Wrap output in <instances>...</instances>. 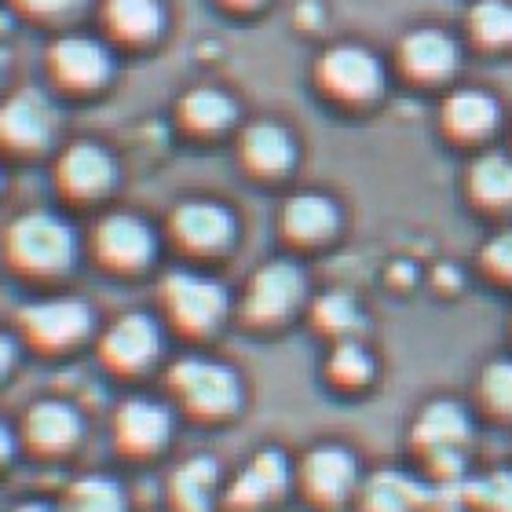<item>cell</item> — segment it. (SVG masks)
<instances>
[{"instance_id": "6da1fadb", "label": "cell", "mask_w": 512, "mask_h": 512, "mask_svg": "<svg viewBox=\"0 0 512 512\" xmlns=\"http://www.w3.org/2000/svg\"><path fill=\"white\" fill-rule=\"evenodd\" d=\"M81 231L59 209H26L0 235L4 264L26 282H59L81 260Z\"/></svg>"}, {"instance_id": "52a82bcc", "label": "cell", "mask_w": 512, "mask_h": 512, "mask_svg": "<svg viewBox=\"0 0 512 512\" xmlns=\"http://www.w3.org/2000/svg\"><path fill=\"white\" fill-rule=\"evenodd\" d=\"M359 483H363V465L355 458V450L333 439L315 443L293 461V487L315 512H337L352 505Z\"/></svg>"}, {"instance_id": "30bf717a", "label": "cell", "mask_w": 512, "mask_h": 512, "mask_svg": "<svg viewBox=\"0 0 512 512\" xmlns=\"http://www.w3.org/2000/svg\"><path fill=\"white\" fill-rule=\"evenodd\" d=\"M469 443H472V417L454 399L428 403L414 417V428H410V447L417 450V458L425 461V469L432 476H443V480H450L461 469Z\"/></svg>"}, {"instance_id": "d6a6232c", "label": "cell", "mask_w": 512, "mask_h": 512, "mask_svg": "<svg viewBox=\"0 0 512 512\" xmlns=\"http://www.w3.org/2000/svg\"><path fill=\"white\" fill-rule=\"evenodd\" d=\"M483 267L491 271L494 278H502V282H512V227H505V231H498V235L483 246L480 253Z\"/></svg>"}, {"instance_id": "9c48e42d", "label": "cell", "mask_w": 512, "mask_h": 512, "mask_svg": "<svg viewBox=\"0 0 512 512\" xmlns=\"http://www.w3.org/2000/svg\"><path fill=\"white\" fill-rule=\"evenodd\" d=\"M59 132H63V114L52 92L15 88L0 99V154H11V158L48 154Z\"/></svg>"}, {"instance_id": "ffe728a7", "label": "cell", "mask_w": 512, "mask_h": 512, "mask_svg": "<svg viewBox=\"0 0 512 512\" xmlns=\"http://www.w3.org/2000/svg\"><path fill=\"white\" fill-rule=\"evenodd\" d=\"M220 491H224L220 461L205 458V454L180 461L165 483V498H169L172 512H213L220 505Z\"/></svg>"}, {"instance_id": "44dd1931", "label": "cell", "mask_w": 512, "mask_h": 512, "mask_svg": "<svg viewBox=\"0 0 512 512\" xmlns=\"http://www.w3.org/2000/svg\"><path fill=\"white\" fill-rule=\"evenodd\" d=\"M425 502L428 494L421 487V480L395 469H381L363 476L359 494H355L359 512H421Z\"/></svg>"}, {"instance_id": "d6986e66", "label": "cell", "mask_w": 512, "mask_h": 512, "mask_svg": "<svg viewBox=\"0 0 512 512\" xmlns=\"http://www.w3.org/2000/svg\"><path fill=\"white\" fill-rule=\"evenodd\" d=\"M242 165L264 180H278L297 165V139L282 121H253L238 136Z\"/></svg>"}, {"instance_id": "7402d4cb", "label": "cell", "mask_w": 512, "mask_h": 512, "mask_svg": "<svg viewBox=\"0 0 512 512\" xmlns=\"http://www.w3.org/2000/svg\"><path fill=\"white\" fill-rule=\"evenodd\" d=\"M59 512H128L125 483L110 472H81L74 480H66V487L55 498Z\"/></svg>"}, {"instance_id": "2e32d148", "label": "cell", "mask_w": 512, "mask_h": 512, "mask_svg": "<svg viewBox=\"0 0 512 512\" xmlns=\"http://www.w3.org/2000/svg\"><path fill=\"white\" fill-rule=\"evenodd\" d=\"M169 238L191 256H224L235 246L238 220L216 198H187L169 213Z\"/></svg>"}, {"instance_id": "277c9868", "label": "cell", "mask_w": 512, "mask_h": 512, "mask_svg": "<svg viewBox=\"0 0 512 512\" xmlns=\"http://www.w3.org/2000/svg\"><path fill=\"white\" fill-rule=\"evenodd\" d=\"M15 436L22 458L37 465H59L81 450L88 436V417L70 395H41L22 406V414L15 417Z\"/></svg>"}, {"instance_id": "ba28073f", "label": "cell", "mask_w": 512, "mask_h": 512, "mask_svg": "<svg viewBox=\"0 0 512 512\" xmlns=\"http://www.w3.org/2000/svg\"><path fill=\"white\" fill-rule=\"evenodd\" d=\"M96 359L110 377H143L158 366L165 352V326L150 311H121L118 319L99 326Z\"/></svg>"}, {"instance_id": "5b68a950", "label": "cell", "mask_w": 512, "mask_h": 512, "mask_svg": "<svg viewBox=\"0 0 512 512\" xmlns=\"http://www.w3.org/2000/svg\"><path fill=\"white\" fill-rule=\"evenodd\" d=\"M176 421L180 417H176L165 395H125L110 410V450L121 461H132V465L161 458L176 439Z\"/></svg>"}, {"instance_id": "e0dca14e", "label": "cell", "mask_w": 512, "mask_h": 512, "mask_svg": "<svg viewBox=\"0 0 512 512\" xmlns=\"http://www.w3.org/2000/svg\"><path fill=\"white\" fill-rule=\"evenodd\" d=\"M319 85L344 103H370L381 96L384 66L363 44H337L319 59Z\"/></svg>"}, {"instance_id": "cb8c5ba5", "label": "cell", "mask_w": 512, "mask_h": 512, "mask_svg": "<svg viewBox=\"0 0 512 512\" xmlns=\"http://www.w3.org/2000/svg\"><path fill=\"white\" fill-rule=\"evenodd\" d=\"M103 22L118 41L147 44L165 30V4L161 0H107Z\"/></svg>"}, {"instance_id": "4dcf8cb0", "label": "cell", "mask_w": 512, "mask_h": 512, "mask_svg": "<svg viewBox=\"0 0 512 512\" xmlns=\"http://www.w3.org/2000/svg\"><path fill=\"white\" fill-rule=\"evenodd\" d=\"M472 33L487 44H512V4L509 0H480L469 15Z\"/></svg>"}, {"instance_id": "d4e9b609", "label": "cell", "mask_w": 512, "mask_h": 512, "mask_svg": "<svg viewBox=\"0 0 512 512\" xmlns=\"http://www.w3.org/2000/svg\"><path fill=\"white\" fill-rule=\"evenodd\" d=\"M399 59L414 77H443L458 66V44L439 30H414L399 48Z\"/></svg>"}, {"instance_id": "836d02e7", "label": "cell", "mask_w": 512, "mask_h": 512, "mask_svg": "<svg viewBox=\"0 0 512 512\" xmlns=\"http://www.w3.org/2000/svg\"><path fill=\"white\" fill-rule=\"evenodd\" d=\"M26 15H37V19H66L88 4V0H15Z\"/></svg>"}, {"instance_id": "f1b7e54d", "label": "cell", "mask_w": 512, "mask_h": 512, "mask_svg": "<svg viewBox=\"0 0 512 512\" xmlns=\"http://www.w3.org/2000/svg\"><path fill=\"white\" fill-rule=\"evenodd\" d=\"M469 191L476 202L491 205V209H505L512 205V158L509 154H483L472 161L469 169Z\"/></svg>"}, {"instance_id": "8d00e7d4", "label": "cell", "mask_w": 512, "mask_h": 512, "mask_svg": "<svg viewBox=\"0 0 512 512\" xmlns=\"http://www.w3.org/2000/svg\"><path fill=\"white\" fill-rule=\"evenodd\" d=\"M4 512H59V505L48 498H19V502L4 505Z\"/></svg>"}, {"instance_id": "603a6c76", "label": "cell", "mask_w": 512, "mask_h": 512, "mask_svg": "<svg viewBox=\"0 0 512 512\" xmlns=\"http://www.w3.org/2000/svg\"><path fill=\"white\" fill-rule=\"evenodd\" d=\"M180 121L198 136H216L238 121V103L235 96H227L224 88L216 85H198L180 99Z\"/></svg>"}, {"instance_id": "4fadbf2b", "label": "cell", "mask_w": 512, "mask_h": 512, "mask_svg": "<svg viewBox=\"0 0 512 512\" xmlns=\"http://www.w3.org/2000/svg\"><path fill=\"white\" fill-rule=\"evenodd\" d=\"M121 180V165L99 139H74L63 150H55L52 183L59 198L74 205L103 202Z\"/></svg>"}, {"instance_id": "8fae6325", "label": "cell", "mask_w": 512, "mask_h": 512, "mask_svg": "<svg viewBox=\"0 0 512 512\" xmlns=\"http://www.w3.org/2000/svg\"><path fill=\"white\" fill-rule=\"evenodd\" d=\"M158 231L147 216L128 213V209H110L92 224L88 249L96 256L99 267H107L114 275H139L154 264L158 256Z\"/></svg>"}, {"instance_id": "f35d334b", "label": "cell", "mask_w": 512, "mask_h": 512, "mask_svg": "<svg viewBox=\"0 0 512 512\" xmlns=\"http://www.w3.org/2000/svg\"><path fill=\"white\" fill-rule=\"evenodd\" d=\"M227 4H231V8H260L264 0H227Z\"/></svg>"}, {"instance_id": "d590c367", "label": "cell", "mask_w": 512, "mask_h": 512, "mask_svg": "<svg viewBox=\"0 0 512 512\" xmlns=\"http://www.w3.org/2000/svg\"><path fill=\"white\" fill-rule=\"evenodd\" d=\"M19 436H15V421L0 414V472H8L19 461Z\"/></svg>"}, {"instance_id": "60d3db41", "label": "cell", "mask_w": 512, "mask_h": 512, "mask_svg": "<svg viewBox=\"0 0 512 512\" xmlns=\"http://www.w3.org/2000/svg\"><path fill=\"white\" fill-rule=\"evenodd\" d=\"M0 512H4V505H0Z\"/></svg>"}, {"instance_id": "8992f818", "label": "cell", "mask_w": 512, "mask_h": 512, "mask_svg": "<svg viewBox=\"0 0 512 512\" xmlns=\"http://www.w3.org/2000/svg\"><path fill=\"white\" fill-rule=\"evenodd\" d=\"M161 311L172 330L183 337H209L231 315V293L220 278L194 271V267H172L158 286Z\"/></svg>"}, {"instance_id": "5bb4252c", "label": "cell", "mask_w": 512, "mask_h": 512, "mask_svg": "<svg viewBox=\"0 0 512 512\" xmlns=\"http://www.w3.org/2000/svg\"><path fill=\"white\" fill-rule=\"evenodd\" d=\"M293 491V461L282 447H260L242 469L224 480L220 509L224 512H264Z\"/></svg>"}, {"instance_id": "74e56055", "label": "cell", "mask_w": 512, "mask_h": 512, "mask_svg": "<svg viewBox=\"0 0 512 512\" xmlns=\"http://www.w3.org/2000/svg\"><path fill=\"white\" fill-rule=\"evenodd\" d=\"M8 66H11V55H8V48H4V44H0V81H4V77H8Z\"/></svg>"}, {"instance_id": "f546056e", "label": "cell", "mask_w": 512, "mask_h": 512, "mask_svg": "<svg viewBox=\"0 0 512 512\" xmlns=\"http://www.w3.org/2000/svg\"><path fill=\"white\" fill-rule=\"evenodd\" d=\"M480 406L498 421H512V359H494L476 381Z\"/></svg>"}, {"instance_id": "1f68e13d", "label": "cell", "mask_w": 512, "mask_h": 512, "mask_svg": "<svg viewBox=\"0 0 512 512\" xmlns=\"http://www.w3.org/2000/svg\"><path fill=\"white\" fill-rule=\"evenodd\" d=\"M472 498L480 512H512V472H491L472 483Z\"/></svg>"}, {"instance_id": "e575fe53", "label": "cell", "mask_w": 512, "mask_h": 512, "mask_svg": "<svg viewBox=\"0 0 512 512\" xmlns=\"http://www.w3.org/2000/svg\"><path fill=\"white\" fill-rule=\"evenodd\" d=\"M22 363V344L15 337V330H4L0 326V384H8L11 374L19 370Z\"/></svg>"}, {"instance_id": "ab89813d", "label": "cell", "mask_w": 512, "mask_h": 512, "mask_svg": "<svg viewBox=\"0 0 512 512\" xmlns=\"http://www.w3.org/2000/svg\"><path fill=\"white\" fill-rule=\"evenodd\" d=\"M4 191H8V172H4V161H0V198H4Z\"/></svg>"}, {"instance_id": "484cf974", "label": "cell", "mask_w": 512, "mask_h": 512, "mask_svg": "<svg viewBox=\"0 0 512 512\" xmlns=\"http://www.w3.org/2000/svg\"><path fill=\"white\" fill-rule=\"evenodd\" d=\"M377 377V359L359 337L348 341H333L330 355H326V381L341 392H359Z\"/></svg>"}, {"instance_id": "9a60e30c", "label": "cell", "mask_w": 512, "mask_h": 512, "mask_svg": "<svg viewBox=\"0 0 512 512\" xmlns=\"http://www.w3.org/2000/svg\"><path fill=\"white\" fill-rule=\"evenodd\" d=\"M48 77L63 92H99L114 77V52L92 33H63L48 44Z\"/></svg>"}, {"instance_id": "7a4b0ae2", "label": "cell", "mask_w": 512, "mask_h": 512, "mask_svg": "<svg viewBox=\"0 0 512 512\" xmlns=\"http://www.w3.org/2000/svg\"><path fill=\"white\" fill-rule=\"evenodd\" d=\"M165 399L176 417L194 425H227L246 403V384L235 366L213 355H180L165 370Z\"/></svg>"}, {"instance_id": "4316f807", "label": "cell", "mask_w": 512, "mask_h": 512, "mask_svg": "<svg viewBox=\"0 0 512 512\" xmlns=\"http://www.w3.org/2000/svg\"><path fill=\"white\" fill-rule=\"evenodd\" d=\"M443 118H447V128L454 136L480 139L498 125V103L487 92H480V88H461V92H454L447 99Z\"/></svg>"}, {"instance_id": "7c38bea8", "label": "cell", "mask_w": 512, "mask_h": 512, "mask_svg": "<svg viewBox=\"0 0 512 512\" xmlns=\"http://www.w3.org/2000/svg\"><path fill=\"white\" fill-rule=\"evenodd\" d=\"M308 300V275L297 260L275 256L253 271L242 293V319L249 326H282L304 308Z\"/></svg>"}, {"instance_id": "3957f363", "label": "cell", "mask_w": 512, "mask_h": 512, "mask_svg": "<svg viewBox=\"0 0 512 512\" xmlns=\"http://www.w3.org/2000/svg\"><path fill=\"white\" fill-rule=\"evenodd\" d=\"M15 337H19L22 352L33 355H70L96 341L99 315L92 300L77 297V293H44V297L26 300L15 311Z\"/></svg>"}, {"instance_id": "ac0fdd59", "label": "cell", "mask_w": 512, "mask_h": 512, "mask_svg": "<svg viewBox=\"0 0 512 512\" xmlns=\"http://www.w3.org/2000/svg\"><path fill=\"white\" fill-rule=\"evenodd\" d=\"M278 227L293 246H322L341 231V205L322 191L289 194L278 213Z\"/></svg>"}, {"instance_id": "83f0119b", "label": "cell", "mask_w": 512, "mask_h": 512, "mask_svg": "<svg viewBox=\"0 0 512 512\" xmlns=\"http://www.w3.org/2000/svg\"><path fill=\"white\" fill-rule=\"evenodd\" d=\"M311 322L315 330H322L333 341H348V337H359L366 326V315L359 308V300L344 289H326L322 297L311 300Z\"/></svg>"}]
</instances>
